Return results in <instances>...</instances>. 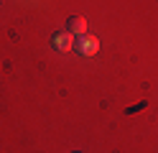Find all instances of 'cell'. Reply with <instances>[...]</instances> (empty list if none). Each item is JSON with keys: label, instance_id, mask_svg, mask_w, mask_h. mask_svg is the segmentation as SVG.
Listing matches in <instances>:
<instances>
[{"label": "cell", "instance_id": "cell-1", "mask_svg": "<svg viewBox=\"0 0 158 153\" xmlns=\"http://www.w3.org/2000/svg\"><path fill=\"white\" fill-rule=\"evenodd\" d=\"M74 49H77V54H79V56H94V54H97V49H100V41H97L94 36H89V33H84V36H79V38H77Z\"/></svg>", "mask_w": 158, "mask_h": 153}, {"label": "cell", "instance_id": "cell-2", "mask_svg": "<svg viewBox=\"0 0 158 153\" xmlns=\"http://www.w3.org/2000/svg\"><path fill=\"white\" fill-rule=\"evenodd\" d=\"M51 46L56 51H72L74 49V36L69 31H56V33H51Z\"/></svg>", "mask_w": 158, "mask_h": 153}, {"label": "cell", "instance_id": "cell-3", "mask_svg": "<svg viewBox=\"0 0 158 153\" xmlns=\"http://www.w3.org/2000/svg\"><path fill=\"white\" fill-rule=\"evenodd\" d=\"M66 31L72 36H84L87 33V20L82 15H72V18H69V23H66Z\"/></svg>", "mask_w": 158, "mask_h": 153}]
</instances>
